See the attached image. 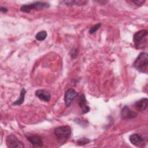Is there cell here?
<instances>
[{
  "mask_svg": "<svg viewBox=\"0 0 148 148\" xmlns=\"http://www.w3.org/2000/svg\"><path fill=\"white\" fill-rule=\"evenodd\" d=\"M54 134L58 143L62 145L66 142L71 136V127L68 125H62L57 127L54 130Z\"/></svg>",
  "mask_w": 148,
  "mask_h": 148,
  "instance_id": "6da1fadb",
  "label": "cell"
},
{
  "mask_svg": "<svg viewBox=\"0 0 148 148\" xmlns=\"http://www.w3.org/2000/svg\"><path fill=\"white\" fill-rule=\"evenodd\" d=\"M133 66L139 72L147 73L148 69V54L141 52L134 62Z\"/></svg>",
  "mask_w": 148,
  "mask_h": 148,
  "instance_id": "7a4b0ae2",
  "label": "cell"
},
{
  "mask_svg": "<svg viewBox=\"0 0 148 148\" xmlns=\"http://www.w3.org/2000/svg\"><path fill=\"white\" fill-rule=\"evenodd\" d=\"M148 32L146 29H141L135 32L133 36L134 46L137 49L146 47L147 42Z\"/></svg>",
  "mask_w": 148,
  "mask_h": 148,
  "instance_id": "3957f363",
  "label": "cell"
},
{
  "mask_svg": "<svg viewBox=\"0 0 148 148\" xmlns=\"http://www.w3.org/2000/svg\"><path fill=\"white\" fill-rule=\"evenodd\" d=\"M49 7L50 4L49 3L46 2L38 1L22 5L20 8V10L24 13H29L33 10H40L43 8H48Z\"/></svg>",
  "mask_w": 148,
  "mask_h": 148,
  "instance_id": "277c9868",
  "label": "cell"
},
{
  "mask_svg": "<svg viewBox=\"0 0 148 148\" xmlns=\"http://www.w3.org/2000/svg\"><path fill=\"white\" fill-rule=\"evenodd\" d=\"M6 144L7 147L10 148L23 147L24 146L23 143L13 135H9L6 137Z\"/></svg>",
  "mask_w": 148,
  "mask_h": 148,
  "instance_id": "5b68a950",
  "label": "cell"
},
{
  "mask_svg": "<svg viewBox=\"0 0 148 148\" xmlns=\"http://www.w3.org/2000/svg\"><path fill=\"white\" fill-rule=\"evenodd\" d=\"M78 96V93L73 88L67 90L64 94V102L66 107H69L72 104L73 101Z\"/></svg>",
  "mask_w": 148,
  "mask_h": 148,
  "instance_id": "8992f818",
  "label": "cell"
},
{
  "mask_svg": "<svg viewBox=\"0 0 148 148\" xmlns=\"http://www.w3.org/2000/svg\"><path fill=\"white\" fill-rule=\"evenodd\" d=\"M129 140L134 146L137 147H142L145 143L143 138L138 134H132L130 136Z\"/></svg>",
  "mask_w": 148,
  "mask_h": 148,
  "instance_id": "52a82bcc",
  "label": "cell"
},
{
  "mask_svg": "<svg viewBox=\"0 0 148 148\" xmlns=\"http://www.w3.org/2000/svg\"><path fill=\"white\" fill-rule=\"evenodd\" d=\"M138 114L131 110L127 106H124L121 111V117L123 119H131L136 117Z\"/></svg>",
  "mask_w": 148,
  "mask_h": 148,
  "instance_id": "ba28073f",
  "label": "cell"
},
{
  "mask_svg": "<svg viewBox=\"0 0 148 148\" xmlns=\"http://www.w3.org/2000/svg\"><path fill=\"white\" fill-rule=\"evenodd\" d=\"M35 95L39 99L45 102H49L51 98L50 92L46 90H38L35 91Z\"/></svg>",
  "mask_w": 148,
  "mask_h": 148,
  "instance_id": "9c48e42d",
  "label": "cell"
},
{
  "mask_svg": "<svg viewBox=\"0 0 148 148\" xmlns=\"http://www.w3.org/2000/svg\"><path fill=\"white\" fill-rule=\"evenodd\" d=\"M27 140L34 147H40L43 146V140L42 138L38 135H31L27 137Z\"/></svg>",
  "mask_w": 148,
  "mask_h": 148,
  "instance_id": "30bf717a",
  "label": "cell"
},
{
  "mask_svg": "<svg viewBox=\"0 0 148 148\" xmlns=\"http://www.w3.org/2000/svg\"><path fill=\"white\" fill-rule=\"evenodd\" d=\"M78 104H79V106H80V109H82V114L87 113L90 111V108L87 103V100H86V97L84 94H82L80 96Z\"/></svg>",
  "mask_w": 148,
  "mask_h": 148,
  "instance_id": "8fae6325",
  "label": "cell"
},
{
  "mask_svg": "<svg viewBox=\"0 0 148 148\" xmlns=\"http://www.w3.org/2000/svg\"><path fill=\"white\" fill-rule=\"evenodd\" d=\"M147 99L146 98H143L135 103V106L138 110L142 112L145 110L147 108Z\"/></svg>",
  "mask_w": 148,
  "mask_h": 148,
  "instance_id": "7c38bea8",
  "label": "cell"
},
{
  "mask_svg": "<svg viewBox=\"0 0 148 148\" xmlns=\"http://www.w3.org/2000/svg\"><path fill=\"white\" fill-rule=\"evenodd\" d=\"M26 93V90H25L24 88H23L20 91V97L18 99L15 101L14 102H13L12 105H21L24 101V98H25V95Z\"/></svg>",
  "mask_w": 148,
  "mask_h": 148,
  "instance_id": "4fadbf2b",
  "label": "cell"
},
{
  "mask_svg": "<svg viewBox=\"0 0 148 148\" xmlns=\"http://www.w3.org/2000/svg\"><path fill=\"white\" fill-rule=\"evenodd\" d=\"M63 2L66 4V5H84L87 2V1H82V0H79V1H64Z\"/></svg>",
  "mask_w": 148,
  "mask_h": 148,
  "instance_id": "5bb4252c",
  "label": "cell"
},
{
  "mask_svg": "<svg viewBox=\"0 0 148 148\" xmlns=\"http://www.w3.org/2000/svg\"><path fill=\"white\" fill-rule=\"evenodd\" d=\"M47 32L45 31H41L36 34L35 35V38L38 41H43L47 37Z\"/></svg>",
  "mask_w": 148,
  "mask_h": 148,
  "instance_id": "9a60e30c",
  "label": "cell"
},
{
  "mask_svg": "<svg viewBox=\"0 0 148 148\" xmlns=\"http://www.w3.org/2000/svg\"><path fill=\"white\" fill-rule=\"evenodd\" d=\"M90 140L89 139L86 138H82L79 139L77 140V143L79 145H86V144L90 143Z\"/></svg>",
  "mask_w": 148,
  "mask_h": 148,
  "instance_id": "2e32d148",
  "label": "cell"
},
{
  "mask_svg": "<svg viewBox=\"0 0 148 148\" xmlns=\"http://www.w3.org/2000/svg\"><path fill=\"white\" fill-rule=\"evenodd\" d=\"M101 26V23H98L95 25H94V26H92V27L90 28V29H89V33L90 34H94L98 29H99V28Z\"/></svg>",
  "mask_w": 148,
  "mask_h": 148,
  "instance_id": "e0dca14e",
  "label": "cell"
},
{
  "mask_svg": "<svg viewBox=\"0 0 148 148\" xmlns=\"http://www.w3.org/2000/svg\"><path fill=\"white\" fill-rule=\"evenodd\" d=\"M70 56L72 58H75L77 56L78 50L76 47H73L70 51Z\"/></svg>",
  "mask_w": 148,
  "mask_h": 148,
  "instance_id": "ac0fdd59",
  "label": "cell"
},
{
  "mask_svg": "<svg viewBox=\"0 0 148 148\" xmlns=\"http://www.w3.org/2000/svg\"><path fill=\"white\" fill-rule=\"evenodd\" d=\"M131 2L134 3H135L137 6H142L143 5V3L146 2L145 1H142V0H136V1H131Z\"/></svg>",
  "mask_w": 148,
  "mask_h": 148,
  "instance_id": "d6986e66",
  "label": "cell"
},
{
  "mask_svg": "<svg viewBox=\"0 0 148 148\" xmlns=\"http://www.w3.org/2000/svg\"><path fill=\"white\" fill-rule=\"evenodd\" d=\"M0 10L1 12H2V13H6L8 12V9L6 8L5 7H1L0 8Z\"/></svg>",
  "mask_w": 148,
  "mask_h": 148,
  "instance_id": "ffe728a7",
  "label": "cell"
}]
</instances>
